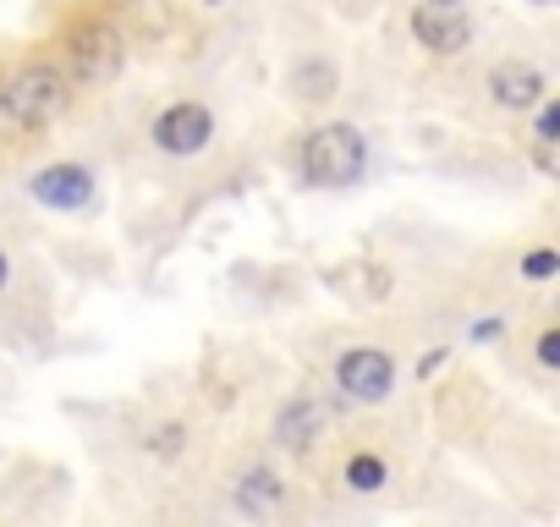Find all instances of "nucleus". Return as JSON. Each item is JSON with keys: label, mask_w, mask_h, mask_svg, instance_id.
I'll use <instances>...</instances> for the list:
<instances>
[{"label": "nucleus", "mask_w": 560, "mask_h": 527, "mask_svg": "<svg viewBox=\"0 0 560 527\" xmlns=\"http://www.w3.org/2000/svg\"><path fill=\"white\" fill-rule=\"evenodd\" d=\"M236 500H242V511H264V505H275V500H280V478H275L269 467H253V472H242Z\"/></svg>", "instance_id": "10"}, {"label": "nucleus", "mask_w": 560, "mask_h": 527, "mask_svg": "<svg viewBox=\"0 0 560 527\" xmlns=\"http://www.w3.org/2000/svg\"><path fill=\"white\" fill-rule=\"evenodd\" d=\"M72 105V78L56 67H18L0 78V143H12Z\"/></svg>", "instance_id": "1"}, {"label": "nucleus", "mask_w": 560, "mask_h": 527, "mask_svg": "<svg viewBox=\"0 0 560 527\" xmlns=\"http://www.w3.org/2000/svg\"><path fill=\"white\" fill-rule=\"evenodd\" d=\"M560 138V105H544L538 110V143H555Z\"/></svg>", "instance_id": "15"}, {"label": "nucleus", "mask_w": 560, "mask_h": 527, "mask_svg": "<svg viewBox=\"0 0 560 527\" xmlns=\"http://www.w3.org/2000/svg\"><path fill=\"white\" fill-rule=\"evenodd\" d=\"M412 34H418L423 50H434V56H456V50H467L472 23L462 17V7H418V12H412Z\"/></svg>", "instance_id": "7"}, {"label": "nucleus", "mask_w": 560, "mask_h": 527, "mask_svg": "<svg viewBox=\"0 0 560 527\" xmlns=\"http://www.w3.org/2000/svg\"><path fill=\"white\" fill-rule=\"evenodd\" d=\"M292 89H298L303 99H330V89H336V72H330L325 61H303V67L292 72Z\"/></svg>", "instance_id": "11"}, {"label": "nucleus", "mask_w": 560, "mask_h": 527, "mask_svg": "<svg viewBox=\"0 0 560 527\" xmlns=\"http://www.w3.org/2000/svg\"><path fill=\"white\" fill-rule=\"evenodd\" d=\"M319 434H325V407L314 396H298V401H287L275 412V440L287 450H308Z\"/></svg>", "instance_id": "9"}, {"label": "nucleus", "mask_w": 560, "mask_h": 527, "mask_svg": "<svg viewBox=\"0 0 560 527\" xmlns=\"http://www.w3.org/2000/svg\"><path fill=\"white\" fill-rule=\"evenodd\" d=\"M182 440H187V429H182V423H165V429H154L149 450H154V456H176V450H182Z\"/></svg>", "instance_id": "14"}, {"label": "nucleus", "mask_w": 560, "mask_h": 527, "mask_svg": "<svg viewBox=\"0 0 560 527\" xmlns=\"http://www.w3.org/2000/svg\"><path fill=\"white\" fill-rule=\"evenodd\" d=\"M67 56H72V78H78V83H110V78L127 67V45H121V34L105 28V23L72 28Z\"/></svg>", "instance_id": "3"}, {"label": "nucleus", "mask_w": 560, "mask_h": 527, "mask_svg": "<svg viewBox=\"0 0 560 527\" xmlns=\"http://www.w3.org/2000/svg\"><path fill=\"white\" fill-rule=\"evenodd\" d=\"M7 281H12V258L0 253V292H7Z\"/></svg>", "instance_id": "19"}, {"label": "nucleus", "mask_w": 560, "mask_h": 527, "mask_svg": "<svg viewBox=\"0 0 560 527\" xmlns=\"http://www.w3.org/2000/svg\"><path fill=\"white\" fill-rule=\"evenodd\" d=\"M423 7H462V0H423Z\"/></svg>", "instance_id": "20"}, {"label": "nucleus", "mask_w": 560, "mask_h": 527, "mask_svg": "<svg viewBox=\"0 0 560 527\" xmlns=\"http://www.w3.org/2000/svg\"><path fill=\"white\" fill-rule=\"evenodd\" d=\"M494 336H500V319H478L472 325V341H494Z\"/></svg>", "instance_id": "17"}, {"label": "nucleus", "mask_w": 560, "mask_h": 527, "mask_svg": "<svg viewBox=\"0 0 560 527\" xmlns=\"http://www.w3.org/2000/svg\"><path fill=\"white\" fill-rule=\"evenodd\" d=\"M209 7H214V0H209Z\"/></svg>", "instance_id": "21"}, {"label": "nucleus", "mask_w": 560, "mask_h": 527, "mask_svg": "<svg viewBox=\"0 0 560 527\" xmlns=\"http://www.w3.org/2000/svg\"><path fill=\"white\" fill-rule=\"evenodd\" d=\"M347 483H352L358 494H374V489L385 483V461H380V456H369V450H363V456H352V461H347Z\"/></svg>", "instance_id": "12"}, {"label": "nucleus", "mask_w": 560, "mask_h": 527, "mask_svg": "<svg viewBox=\"0 0 560 527\" xmlns=\"http://www.w3.org/2000/svg\"><path fill=\"white\" fill-rule=\"evenodd\" d=\"M209 138H214V116H209V105H198V99H182V105H171V110H160L154 116V143L165 149V154H203L209 149Z\"/></svg>", "instance_id": "5"}, {"label": "nucleus", "mask_w": 560, "mask_h": 527, "mask_svg": "<svg viewBox=\"0 0 560 527\" xmlns=\"http://www.w3.org/2000/svg\"><path fill=\"white\" fill-rule=\"evenodd\" d=\"M363 165H369V143H363V132L347 127V121H325V127H314L308 143H303V171H308L314 181H325V187L358 181Z\"/></svg>", "instance_id": "2"}, {"label": "nucleus", "mask_w": 560, "mask_h": 527, "mask_svg": "<svg viewBox=\"0 0 560 527\" xmlns=\"http://www.w3.org/2000/svg\"><path fill=\"white\" fill-rule=\"evenodd\" d=\"M34 203L45 209H61V214H78L94 203V171L89 165H45L34 181H28Z\"/></svg>", "instance_id": "6"}, {"label": "nucleus", "mask_w": 560, "mask_h": 527, "mask_svg": "<svg viewBox=\"0 0 560 527\" xmlns=\"http://www.w3.org/2000/svg\"><path fill=\"white\" fill-rule=\"evenodd\" d=\"M336 385H341L352 401L374 407V401H385V396L396 390V363H390V352H380V347H352V352L336 363Z\"/></svg>", "instance_id": "4"}, {"label": "nucleus", "mask_w": 560, "mask_h": 527, "mask_svg": "<svg viewBox=\"0 0 560 527\" xmlns=\"http://www.w3.org/2000/svg\"><path fill=\"white\" fill-rule=\"evenodd\" d=\"M538 363H544V368H560V336H555V330L538 336Z\"/></svg>", "instance_id": "16"}, {"label": "nucleus", "mask_w": 560, "mask_h": 527, "mask_svg": "<svg viewBox=\"0 0 560 527\" xmlns=\"http://www.w3.org/2000/svg\"><path fill=\"white\" fill-rule=\"evenodd\" d=\"M533 160H538V171H555V143H538Z\"/></svg>", "instance_id": "18"}, {"label": "nucleus", "mask_w": 560, "mask_h": 527, "mask_svg": "<svg viewBox=\"0 0 560 527\" xmlns=\"http://www.w3.org/2000/svg\"><path fill=\"white\" fill-rule=\"evenodd\" d=\"M544 72L533 67V61H500L494 72H489V94H494V105H505V110H533V105H544Z\"/></svg>", "instance_id": "8"}, {"label": "nucleus", "mask_w": 560, "mask_h": 527, "mask_svg": "<svg viewBox=\"0 0 560 527\" xmlns=\"http://www.w3.org/2000/svg\"><path fill=\"white\" fill-rule=\"evenodd\" d=\"M555 270H560V253H555V247H533V253L522 258V276H527V281H549Z\"/></svg>", "instance_id": "13"}]
</instances>
